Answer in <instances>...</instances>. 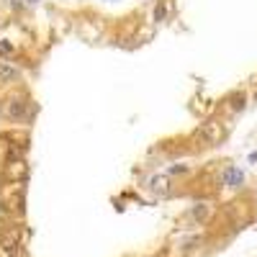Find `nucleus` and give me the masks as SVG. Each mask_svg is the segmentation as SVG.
I'll return each mask as SVG.
<instances>
[{
  "label": "nucleus",
  "instance_id": "11",
  "mask_svg": "<svg viewBox=\"0 0 257 257\" xmlns=\"http://www.w3.org/2000/svg\"><path fill=\"white\" fill-rule=\"evenodd\" d=\"M249 162H257V152H252V155H249Z\"/></svg>",
  "mask_w": 257,
  "mask_h": 257
},
{
  "label": "nucleus",
  "instance_id": "4",
  "mask_svg": "<svg viewBox=\"0 0 257 257\" xmlns=\"http://www.w3.org/2000/svg\"><path fill=\"white\" fill-rule=\"evenodd\" d=\"M16 82H21V70L8 59H0V88H11Z\"/></svg>",
  "mask_w": 257,
  "mask_h": 257
},
{
  "label": "nucleus",
  "instance_id": "10",
  "mask_svg": "<svg viewBox=\"0 0 257 257\" xmlns=\"http://www.w3.org/2000/svg\"><path fill=\"white\" fill-rule=\"evenodd\" d=\"M188 173H190V165H185V162H178V165H170L165 175H188Z\"/></svg>",
  "mask_w": 257,
  "mask_h": 257
},
{
  "label": "nucleus",
  "instance_id": "1",
  "mask_svg": "<svg viewBox=\"0 0 257 257\" xmlns=\"http://www.w3.org/2000/svg\"><path fill=\"white\" fill-rule=\"evenodd\" d=\"M0 113H3V118H8L11 123H26L34 116V103L26 93H13V95L6 98Z\"/></svg>",
  "mask_w": 257,
  "mask_h": 257
},
{
  "label": "nucleus",
  "instance_id": "3",
  "mask_svg": "<svg viewBox=\"0 0 257 257\" xmlns=\"http://www.w3.org/2000/svg\"><path fill=\"white\" fill-rule=\"evenodd\" d=\"M221 185L224 188H231V190L242 188L244 185V170H239L237 165H226L224 173H221Z\"/></svg>",
  "mask_w": 257,
  "mask_h": 257
},
{
  "label": "nucleus",
  "instance_id": "2",
  "mask_svg": "<svg viewBox=\"0 0 257 257\" xmlns=\"http://www.w3.org/2000/svg\"><path fill=\"white\" fill-rule=\"evenodd\" d=\"M196 137H198L203 144H208V147H216V144H221V139L226 137V128H224L221 121L208 118V121H203V123L196 128Z\"/></svg>",
  "mask_w": 257,
  "mask_h": 257
},
{
  "label": "nucleus",
  "instance_id": "6",
  "mask_svg": "<svg viewBox=\"0 0 257 257\" xmlns=\"http://www.w3.org/2000/svg\"><path fill=\"white\" fill-rule=\"evenodd\" d=\"M208 216H211V206L208 203H196V206L190 208V219L198 221V224H206Z\"/></svg>",
  "mask_w": 257,
  "mask_h": 257
},
{
  "label": "nucleus",
  "instance_id": "8",
  "mask_svg": "<svg viewBox=\"0 0 257 257\" xmlns=\"http://www.w3.org/2000/svg\"><path fill=\"white\" fill-rule=\"evenodd\" d=\"M152 21L155 24H162V21H167V0H157V6L152 11Z\"/></svg>",
  "mask_w": 257,
  "mask_h": 257
},
{
  "label": "nucleus",
  "instance_id": "5",
  "mask_svg": "<svg viewBox=\"0 0 257 257\" xmlns=\"http://www.w3.org/2000/svg\"><path fill=\"white\" fill-rule=\"evenodd\" d=\"M147 188L152 193H157V196H170V193H173V183H170L167 175H152L149 183H147Z\"/></svg>",
  "mask_w": 257,
  "mask_h": 257
},
{
  "label": "nucleus",
  "instance_id": "9",
  "mask_svg": "<svg viewBox=\"0 0 257 257\" xmlns=\"http://www.w3.org/2000/svg\"><path fill=\"white\" fill-rule=\"evenodd\" d=\"M16 54V44L11 39H0V59H8Z\"/></svg>",
  "mask_w": 257,
  "mask_h": 257
},
{
  "label": "nucleus",
  "instance_id": "7",
  "mask_svg": "<svg viewBox=\"0 0 257 257\" xmlns=\"http://www.w3.org/2000/svg\"><path fill=\"white\" fill-rule=\"evenodd\" d=\"M244 103H247V95H244V93H231V95H229V108H231L234 113L244 111Z\"/></svg>",
  "mask_w": 257,
  "mask_h": 257
}]
</instances>
